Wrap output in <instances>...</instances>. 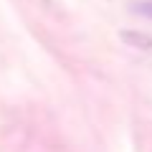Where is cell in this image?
Returning <instances> with one entry per match:
<instances>
[{"instance_id": "6da1fadb", "label": "cell", "mask_w": 152, "mask_h": 152, "mask_svg": "<svg viewBox=\"0 0 152 152\" xmlns=\"http://www.w3.org/2000/svg\"><path fill=\"white\" fill-rule=\"evenodd\" d=\"M119 41L132 51L140 53H152V36L147 31H137V28H122L119 31Z\"/></svg>"}, {"instance_id": "7a4b0ae2", "label": "cell", "mask_w": 152, "mask_h": 152, "mask_svg": "<svg viewBox=\"0 0 152 152\" xmlns=\"http://www.w3.org/2000/svg\"><path fill=\"white\" fill-rule=\"evenodd\" d=\"M132 10L152 20V0H142V3H134V8H132Z\"/></svg>"}]
</instances>
